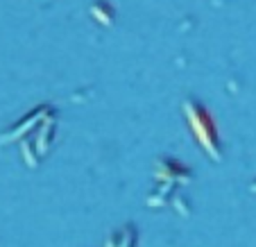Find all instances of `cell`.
I'll use <instances>...</instances> for the list:
<instances>
[{
    "mask_svg": "<svg viewBox=\"0 0 256 247\" xmlns=\"http://www.w3.org/2000/svg\"><path fill=\"white\" fill-rule=\"evenodd\" d=\"M252 193H256V182H254V184H252Z\"/></svg>",
    "mask_w": 256,
    "mask_h": 247,
    "instance_id": "cell-6",
    "label": "cell"
},
{
    "mask_svg": "<svg viewBox=\"0 0 256 247\" xmlns=\"http://www.w3.org/2000/svg\"><path fill=\"white\" fill-rule=\"evenodd\" d=\"M106 247H136V227L125 224L120 232H116L106 240Z\"/></svg>",
    "mask_w": 256,
    "mask_h": 247,
    "instance_id": "cell-4",
    "label": "cell"
},
{
    "mask_svg": "<svg viewBox=\"0 0 256 247\" xmlns=\"http://www.w3.org/2000/svg\"><path fill=\"white\" fill-rule=\"evenodd\" d=\"M50 112H52V109H50L48 104H44V107H39V109H36V112L28 114V116H25L23 120L18 122V125H14L10 132H5V134L0 136V143H12V140H16V138H18V136H23L25 132H30V130H32L34 125H39V122L44 120V116H46V114H50Z\"/></svg>",
    "mask_w": 256,
    "mask_h": 247,
    "instance_id": "cell-2",
    "label": "cell"
},
{
    "mask_svg": "<svg viewBox=\"0 0 256 247\" xmlns=\"http://www.w3.org/2000/svg\"><path fill=\"white\" fill-rule=\"evenodd\" d=\"M184 112H186L188 125H190V130H193L198 143L208 152V156H211L213 161H220L222 159V146H220L216 125H213L208 112L200 104L198 100H193V98H188V100L184 102Z\"/></svg>",
    "mask_w": 256,
    "mask_h": 247,
    "instance_id": "cell-1",
    "label": "cell"
},
{
    "mask_svg": "<svg viewBox=\"0 0 256 247\" xmlns=\"http://www.w3.org/2000/svg\"><path fill=\"white\" fill-rule=\"evenodd\" d=\"M88 12H91V16L100 25H106V28H109V25H114V18H116V14H114V7L109 5V2H104V0H96Z\"/></svg>",
    "mask_w": 256,
    "mask_h": 247,
    "instance_id": "cell-5",
    "label": "cell"
},
{
    "mask_svg": "<svg viewBox=\"0 0 256 247\" xmlns=\"http://www.w3.org/2000/svg\"><path fill=\"white\" fill-rule=\"evenodd\" d=\"M156 168H161V170H156V177H159V180H172L174 184H188L190 182L188 168L174 164V161H170V159H164V161L159 159L156 161Z\"/></svg>",
    "mask_w": 256,
    "mask_h": 247,
    "instance_id": "cell-3",
    "label": "cell"
}]
</instances>
